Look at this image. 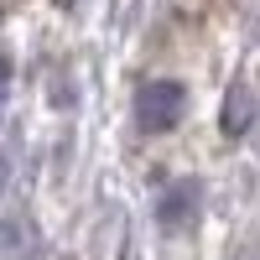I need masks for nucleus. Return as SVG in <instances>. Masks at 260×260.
<instances>
[{
  "mask_svg": "<svg viewBox=\"0 0 260 260\" xmlns=\"http://www.w3.org/2000/svg\"><path fill=\"white\" fill-rule=\"evenodd\" d=\"M250 125H255V89L234 83L224 99V136H250Z\"/></svg>",
  "mask_w": 260,
  "mask_h": 260,
  "instance_id": "7ed1b4c3",
  "label": "nucleus"
},
{
  "mask_svg": "<svg viewBox=\"0 0 260 260\" xmlns=\"http://www.w3.org/2000/svg\"><path fill=\"white\" fill-rule=\"evenodd\" d=\"M198 198H203V187H198V182H172V187H167V198H161V208H156L161 229L187 224L192 213H198Z\"/></svg>",
  "mask_w": 260,
  "mask_h": 260,
  "instance_id": "f03ea898",
  "label": "nucleus"
},
{
  "mask_svg": "<svg viewBox=\"0 0 260 260\" xmlns=\"http://www.w3.org/2000/svg\"><path fill=\"white\" fill-rule=\"evenodd\" d=\"M6 83H11V57L0 52V94H6Z\"/></svg>",
  "mask_w": 260,
  "mask_h": 260,
  "instance_id": "20e7f679",
  "label": "nucleus"
},
{
  "mask_svg": "<svg viewBox=\"0 0 260 260\" xmlns=\"http://www.w3.org/2000/svg\"><path fill=\"white\" fill-rule=\"evenodd\" d=\"M182 110H187V94H182V83H146V89L136 94V120H141V130H172L182 120Z\"/></svg>",
  "mask_w": 260,
  "mask_h": 260,
  "instance_id": "f257e3e1",
  "label": "nucleus"
}]
</instances>
